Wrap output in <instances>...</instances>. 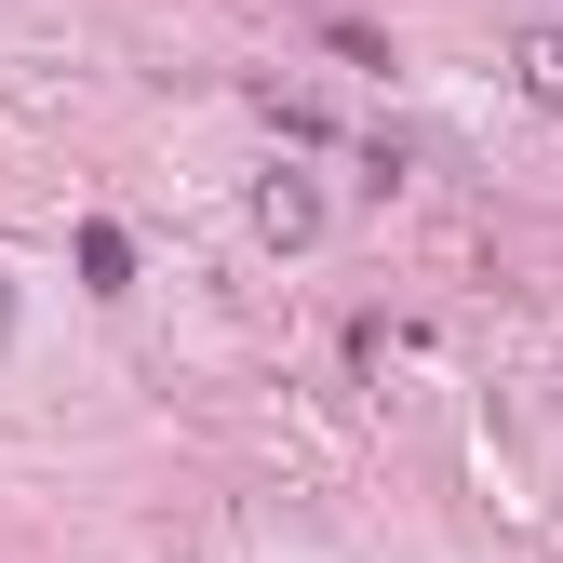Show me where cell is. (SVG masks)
Segmentation results:
<instances>
[{"mask_svg": "<svg viewBox=\"0 0 563 563\" xmlns=\"http://www.w3.org/2000/svg\"><path fill=\"white\" fill-rule=\"evenodd\" d=\"M81 282H95V296H121V282H134V242H121V229H81Z\"/></svg>", "mask_w": 563, "mask_h": 563, "instance_id": "obj_1", "label": "cell"}]
</instances>
